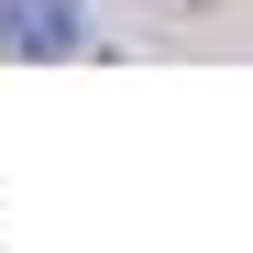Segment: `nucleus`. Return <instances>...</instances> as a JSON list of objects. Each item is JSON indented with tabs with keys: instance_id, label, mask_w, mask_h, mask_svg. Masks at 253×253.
<instances>
[{
	"instance_id": "f03ea898",
	"label": "nucleus",
	"mask_w": 253,
	"mask_h": 253,
	"mask_svg": "<svg viewBox=\"0 0 253 253\" xmlns=\"http://www.w3.org/2000/svg\"><path fill=\"white\" fill-rule=\"evenodd\" d=\"M176 11H198V0H176Z\"/></svg>"
},
{
	"instance_id": "f257e3e1",
	"label": "nucleus",
	"mask_w": 253,
	"mask_h": 253,
	"mask_svg": "<svg viewBox=\"0 0 253 253\" xmlns=\"http://www.w3.org/2000/svg\"><path fill=\"white\" fill-rule=\"evenodd\" d=\"M0 55H33V66L88 55V11L77 0H0Z\"/></svg>"
}]
</instances>
